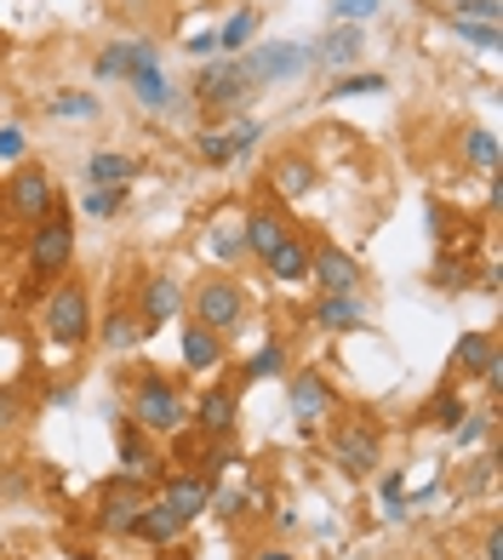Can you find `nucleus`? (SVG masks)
Masks as SVG:
<instances>
[{"instance_id": "f257e3e1", "label": "nucleus", "mask_w": 503, "mask_h": 560, "mask_svg": "<svg viewBox=\"0 0 503 560\" xmlns=\"http://www.w3.org/2000/svg\"><path fill=\"white\" fill-rule=\"evenodd\" d=\"M40 332L52 349H81L92 338V298H86V280H58L40 303Z\"/></svg>"}, {"instance_id": "f03ea898", "label": "nucleus", "mask_w": 503, "mask_h": 560, "mask_svg": "<svg viewBox=\"0 0 503 560\" xmlns=\"http://www.w3.org/2000/svg\"><path fill=\"white\" fill-rule=\"evenodd\" d=\"M132 423L143 429V435H178V429H189V400L178 395L172 377L149 372L132 389Z\"/></svg>"}, {"instance_id": "7ed1b4c3", "label": "nucleus", "mask_w": 503, "mask_h": 560, "mask_svg": "<svg viewBox=\"0 0 503 560\" xmlns=\"http://www.w3.org/2000/svg\"><path fill=\"white\" fill-rule=\"evenodd\" d=\"M74 264V223L63 207H52L40 223H30V275L35 280H63Z\"/></svg>"}, {"instance_id": "20e7f679", "label": "nucleus", "mask_w": 503, "mask_h": 560, "mask_svg": "<svg viewBox=\"0 0 503 560\" xmlns=\"http://www.w3.org/2000/svg\"><path fill=\"white\" fill-rule=\"evenodd\" d=\"M195 320L212 326L218 338L241 332V320H246V292H241V280H235V275L200 280V287H195Z\"/></svg>"}, {"instance_id": "39448f33", "label": "nucleus", "mask_w": 503, "mask_h": 560, "mask_svg": "<svg viewBox=\"0 0 503 560\" xmlns=\"http://www.w3.org/2000/svg\"><path fill=\"white\" fill-rule=\"evenodd\" d=\"M149 503V487L132 475H109L104 487H97V532L104 538H132V521L138 509Z\"/></svg>"}, {"instance_id": "423d86ee", "label": "nucleus", "mask_w": 503, "mask_h": 560, "mask_svg": "<svg viewBox=\"0 0 503 560\" xmlns=\"http://www.w3.org/2000/svg\"><path fill=\"white\" fill-rule=\"evenodd\" d=\"M52 207H58L52 172L35 166V161H23V166L7 177V212H12V218H23V223H40Z\"/></svg>"}, {"instance_id": "0eeeda50", "label": "nucleus", "mask_w": 503, "mask_h": 560, "mask_svg": "<svg viewBox=\"0 0 503 560\" xmlns=\"http://www.w3.org/2000/svg\"><path fill=\"white\" fill-rule=\"evenodd\" d=\"M332 464L349 475V480H366L377 475V464H384V441H377V429L372 423H338V435H332Z\"/></svg>"}, {"instance_id": "6e6552de", "label": "nucleus", "mask_w": 503, "mask_h": 560, "mask_svg": "<svg viewBox=\"0 0 503 560\" xmlns=\"http://www.w3.org/2000/svg\"><path fill=\"white\" fill-rule=\"evenodd\" d=\"M246 74H241V63L235 58H218V63H207L195 74V97H200V109L207 115H235L241 104H246Z\"/></svg>"}, {"instance_id": "1a4fd4ad", "label": "nucleus", "mask_w": 503, "mask_h": 560, "mask_svg": "<svg viewBox=\"0 0 503 560\" xmlns=\"http://www.w3.org/2000/svg\"><path fill=\"white\" fill-rule=\"evenodd\" d=\"M235 63H241V74H246V86H274V81L304 74L309 52H304V46H292V40H281V46H258V52H246V58H235Z\"/></svg>"}, {"instance_id": "9d476101", "label": "nucleus", "mask_w": 503, "mask_h": 560, "mask_svg": "<svg viewBox=\"0 0 503 560\" xmlns=\"http://www.w3.org/2000/svg\"><path fill=\"white\" fill-rule=\"evenodd\" d=\"M212 492H218V480H212V475H200V469L161 475V503H166L184 526H189L195 515H207V509H212Z\"/></svg>"}, {"instance_id": "9b49d317", "label": "nucleus", "mask_w": 503, "mask_h": 560, "mask_svg": "<svg viewBox=\"0 0 503 560\" xmlns=\"http://www.w3.org/2000/svg\"><path fill=\"white\" fill-rule=\"evenodd\" d=\"M132 310H138V320L155 332V326H166V320H178L184 315V292H178V280L172 275H143L138 280V298H132Z\"/></svg>"}, {"instance_id": "f8f14e48", "label": "nucleus", "mask_w": 503, "mask_h": 560, "mask_svg": "<svg viewBox=\"0 0 503 560\" xmlns=\"http://www.w3.org/2000/svg\"><path fill=\"white\" fill-rule=\"evenodd\" d=\"M207 441H230L235 435V423H241V389L230 384H212L207 395L195 400V418H189Z\"/></svg>"}, {"instance_id": "ddd939ff", "label": "nucleus", "mask_w": 503, "mask_h": 560, "mask_svg": "<svg viewBox=\"0 0 503 560\" xmlns=\"http://www.w3.org/2000/svg\"><path fill=\"white\" fill-rule=\"evenodd\" d=\"M309 280H315L320 292H355L361 287V264L349 258L343 246L320 241V246H309Z\"/></svg>"}, {"instance_id": "4468645a", "label": "nucleus", "mask_w": 503, "mask_h": 560, "mask_svg": "<svg viewBox=\"0 0 503 560\" xmlns=\"http://www.w3.org/2000/svg\"><path fill=\"white\" fill-rule=\"evenodd\" d=\"M338 412V389L326 384V372H297L292 377V418L304 423V429H315V423H326Z\"/></svg>"}, {"instance_id": "2eb2a0df", "label": "nucleus", "mask_w": 503, "mask_h": 560, "mask_svg": "<svg viewBox=\"0 0 503 560\" xmlns=\"http://www.w3.org/2000/svg\"><path fill=\"white\" fill-rule=\"evenodd\" d=\"M161 464L166 457L155 452V435H143L138 423H126L120 429V475H132V480L149 487V480H161Z\"/></svg>"}, {"instance_id": "dca6fc26", "label": "nucleus", "mask_w": 503, "mask_h": 560, "mask_svg": "<svg viewBox=\"0 0 503 560\" xmlns=\"http://www.w3.org/2000/svg\"><path fill=\"white\" fill-rule=\"evenodd\" d=\"M241 235H246V252H252V258L269 264V258H274V246H281V241L292 235V223H286L281 212H274V207H258L252 218H241Z\"/></svg>"}, {"instance_id": "f3484780", "label": "nucleus", "mask_w": 503, "mask_h": 560, "mask_svg": "<svg viewBox=\"0 0 503 560\" xmlns=\"http://www.w3.org/2000/svg\"><path fill=\"white\" fill-rule=\"evenodd\" d=\"M315 326H326V332H355V326L366 320V303L355 292H320V303L309 310Z\"/></svg>"}, {"instance_id": "a211bd4d", "label": "nucleus", "mask_w": 503, "mask_h": 560, "mask_svg": "<svg viewBox=\"0 0 503 560\" xmlns=\"http://www.w3.org/2000/svg\"><path fill=\"white\" fill-rule=\"evenodd\" d=\"M178 349H184V366L189 372H218L223 366V354H230V343H223L212 326H184V338H178Z\"/></svg>"}, {"instance_id": "6ab92c4d", "label": "nucleus", "mask_w": 503, "mask_h": 560, "mask_svg": "<svg viewBox=\"0 0 503 560\" xmlns=\"http://www.w3.org/2000/svg\"><path fill=\"white\" fill-rule=\"evenodd\" d=\"M132 538H143V544H155V549H172L184 538V521L172 515V509L155 498V503H143L138 509V521H132Z\"/></svg>"}, {"instance_id": "aec40b11", "label": "nucleus", "mask_w": 503, "mask_h": 560, "mask_svg": "<svg viewBox=\"0 0 503 560\" xmlns=\"http://www.w3.org/2000/svg\"><path fill=\"white\" fill-rule=\"evenodd\" d=\"M269 184H274V195H281V200H304L315 189V161L309 155H281V161L269 166Z\"/></svg>"}, {"instance_id": "412c9836", "label": "nucleus", "mask_w": 503, "mask_h": 560, "mask_svg": "<svg viewBox=\"0 0 503 560\" xmlns=\"http://www.w3.org/2000/svg\"><path fill=\"white\" fill-rule=\"evenodd\" d=\"M252 138H258V120H235L230 132H207V138H200V161H207V166H230Z\"/></svg>"}, {"instance_id": "4be33fe9", "label": "nucleus", "mask_w": 503, "mask_h": 560, "mask_svg": "<svg viewBox=\"0 0 503 560\" xmlns=\"http://www.w3.org/2000/svg\"><path fill=\"white\" fill-rule=\"evenodd\" d=\"M143 338H149V326L138 320V310H126V303H120V310H109V320L97 326V343H104V349H115V354L138 349Z\"/></svg>"}, {"instance_id": "5701e85b", "label": "nucleus", "mask_w": 503, "mask_h": 560, "mask_svg": "<svg viewBox=\"0 0 503 560\" xmlns=\"http://www.w3.org/2000/svg\"><path fill=\"white\" fill-rule=\"evenodd\" d=\"M269 275H274V280H286V287H297V280H309V241L297 235V229H292V235H286L281 246H274Z\"/></svg>"}, {"instance_id": "b1692460", "label": "nucleus", "mask_w": 503, "mask_h": 560, "mask_svg": "<svg viewBox=\"0 0 503 560\" xmlns=\"http://www.w3.org/2000/svg\"><path fill=\"white\" fill-rule=\"evenodd\" d=\"M492 349H498V338H492V332H464V338H458V349H452V366H458L464 377H481V366L492 361Z\"/></svg>"}, {"instance_id": "393cba45", "label": "nucleus", "mask_w": 503, "mask_h": 560, "mask_svg": "<svg viewBox=\"0 0 503 560\" xmlns=\"http://www.w3.org/2000/svg\"><path fill=\"white\" fill-rule=\"evenodd\" d=\"M143 166L132 155H109V149H97V155L86 161V184H132Z\"/></svg>"}, {"instance_id": "a878e982", "label": "nucleus", "mask_w": 503, "mask_h": 560, "mask_svg": "<svg viewBox=\"0 0 503 560\" xmlns=\"http://www.w3.org/2000/svg\"><path fill=\"white\" fill-rule=\"evenodd\" d=\"M126 81H132V92H138V104H143V109H166V104H172V86H166L161 63H149V69H132V74H126Z\"/></svg>"}, {"instance_id": "bb28decb", "label": "nucleus", "mask_w": 503, "mask_h": 560, "mask_svg": "<svg viewBox=\"0 0 503 560\" xmlns=\"http://www.w3.org/2000/svg\"><path fill=\"white\" fill-rule=\"evenodd\" d=\"M281 372H286V343L274 338V343H264V349L241 366V384H264V377H281Z\"/></svg>"}, {"instance_id": "cd10ccee", "label": "nucleus", "mask_w": 503, "mask_h": 560, "mask_svg": "<svg viewBox=\"0 0 503 560\" xmlns=\"http://www.w3.org/2000/svg\"><path fill=\"white\" fill-rule=\"evenodd\" d=\"M464 412H469L464 395H458V389H441L430 406H423V423H430V429H446V435H452V429L464 423Z\"/></svg>"}, {"instance_id": "c85d7f7f", "label": "nucleus", "mask_w": 503, "mask_h": 560, "mask_svg": "<svg viewBox=\"0 0 503 560\" xmlns=\"http://www.w3.org/2000/svg\"><path fill=\"white\" fill-rule=\"evenodd\" d=\"M46 109H52L58 120H97V97L92 92H58V97H46Z\"/></svg>"}, {"instance_id": "c756f323", "label": "nucleus", "mask_w": 503, "mask_h": 560, "mask_svg": "<svg viewBox=\"0 0 503 560\" xmlns=\"http://www.w3.org/2000/svg\"><path fill=\"white\" fill-rule=\"evenodd\" d=\"M252 35H258V7H241V12L218 30V46H223V52H241Z\"/></svg>"}, {"instance_id": "7c9ffc66", "label": "nucleus", "mask_w": 503, "mask_h": 560, "mask_svg": "<svg viewBox=\"0 0 503 560\" xmlns=\"http://www.w3.org/2000/svg\"><path fill=\"white\" fill-rule=\"evenodd\" d=\"M355 52H361V23L332 30V35L320 40V58H326V63H355Z\"/></svg>"}, {"instance_id": "2f4dec72", "label": "nucleus", "mask_w": 503, "mask_h": 560, "mask_svg": "<svg viewBox=\"0 0 503 560\" xmlns=\"http://www.w3.org/2000/svg\"><path fill=\"white\" fill-rule=\"evenodd\" d=\"M132 74V40H115L97 52V81H126Z\"/></svg>"}, {"instance_id": "473e14b6", "label": "nucleus", "mask_w": 503, "mask_h": 560, "mask_svg": "<svg viewBox=\"0 0 503 560\" xmlns=\"http://www.w3.org/2000/svg\"><path fill=\"white\" fill-rule=\"evenodd\" d=\"M492 423H498L492 412H464V423L452 429V446H464V452H469V446H481V441L492 435Z\"/></svg>"}, {"instance_id": "72a5a7b5", "label": "nucleus", "mask_w": 503, "mask_h": 560, "mask_svg": "<svg viewBox=\"0 0 503 560\" xmlns=\"http://www.w3.org/2000/svg\"><path fill=\"white\" fill-rule=\"evenodd\" d=\"M120 189H126V184H92L81 207H86L92 218H115V212H120Z\"/></svg>"}, {"instance_id": "f704fd0d", "label": "nucleus", "mask_w": 503, "mask_h": 560, "mask_svg": "<svg viewBox=\"0 0 503 560\" xmlns=\"http://www.w3.org/2000/svg\"><path fill=\"white\" fill-rule=\"evenodd\" d=\"M464 143H469V161H475V166H481V172H498V138L487 132V126H481V132H469Z\"/></svg>"}, {"instance_id": "c9c22d12", "label": "nucleus", "mask_w": 503, "mask_h": 560, "mask_svg": "<svg viewBox=\"0 0 503 560\" xmlns=\"http://www.w3.org/2000/svg\"><path fill=\"white\" fill-rule=\"evenodd\" d=\"M212 252H218V258H241V252H246L241 218H235V223H218V229H212Z\"/></svg>"}, {"instance_id": "e433bc0d", "label": "nucleus", "mask_w": 503, "mask_h": 560, "mask_svg": "<svg viewBox=\"0 0 503 560\" xmlns=\"http://www.w3.org/2000/svg\"><path fill=\"white\" fill-rule=\"evenodd\" d=\"M384 86H389L384 74H349V81H338L326 97H361V92H384Z\"/></svg>"}, {"instance_id": "4c0bfd02", "label": "nucleus", "mask_w": 503, "mask_h": 560, "mask_svg": "<svg viewBox=\"0 0 503 560\" xmlns=\"http://www.w3.org/2000/svg\"><path fill=\"white\" fill-rule=\"evenodd\" d=\"M458 35H464L469 46H481V52H498V23H469V18H458Z\"/></svg>"}, {"instance_id": "58836bf2", "label": "nucleus", "mask_w": 503, "mask_h": 560, "mask_svg": "<svg viewBox=\"0 0 503 560\" xmlns=\"http://www.w3.org/2000/svg\"><path fill=\"white\" fill-rule=\"evenodd\" d=\"M23 155H30V138H23V126H0V161L23 166Z\"/></svg>"}, {"instance_id": "ea45409f", "label": "nucleus", "mask_w": 503, "mask_h": 560, "mask_svg": "<svg viewBox=\"0 0 503 560\" xmlns=\"http://www.w3.org/2000/svg\"><path fill=\"white\" fill-rule=\"evenodd\" d=\"M246 503H252L246 487H235V492H212V509H218L223 521H241V515H246Z\"/></svg>"}, {"instance_id": "a19ab883", "label": "nucleus", "mask_w": 503, "mask_h": 560, "mask_svg": "<svg viewBox=\"0 0 503 560\" xmlns=\"http://www.w3.org/2000/svg\"><path fill=\"white\" fill-rule=\"evenodd\" d=\"M17 423H23V400H17V395H12L7 384H0V441H7Z\"/></svg>"}, {"instance_id": "79ce46f5", "label": "nucleus", "mask_w": 503, "mask_h": 560, "mask_svg": "<svg viewBox=\"0 0 503 560\" xmlns=\"http://www.w3.org/2000/svg\"><path fill=\"white\" fill-rule=\"evenodd\" d=\"M498 0H464V7H458V18H469V23H498Z\"/></svg>"}, {"instance_id": "37998d69", "label": "nucleus", "mask_w": 503, "mask_h": 560, "mask_svg": "<svg viewBox=\"0 0 503 560\" xmlns=\"http://www.w3.org/2000/svg\"><path fill=\"white\" fill-rule=\"evenodd\" d=\"M332 12H338L343 23H361V18L377 12V0H332Z\"/></svg>"}, {"instance_id": "c03bdc74", "label": "nucleus", "mask_w": 503, "mask_h": 560, "mask_svg": "<svg viewBox=\"0 0 503 560\" xmlns=\"http://www.w3.org/2000/svg\"><path fill=\"white\" fill-rule=\"evenodd\" d=\"M481 384H487V389H492V395H498V389H503V349H492V361H487V366H481Z\"/></svg>"}, {"instance_id": "a18cd8bd", "label": "nucleus", "mask_w": 503, "mask_h": 560, "mask_svg": "<svg viewBox=\"0 0 503 560\" xmlns=\"http://www.w3.org/2000/svg\"><path fill=\"white\" fill-rule=\"evenodd\" d=\"M189 52H195V58H207V52H218V30H207V35H195V40H189Z\"/></svg>"}, {"instance_id": "49530a36", "label": "nucleus", "mask_w": 503, "mask_h": 560, "mask_svg": "<svg viewBox=\"0 0 503 560\" xmlns=\"http://www.w3.org/2000/svg\"><path fill=\"white\" fill-rule=\"evenodd\" d=\"M252 560H297V555H286L281 544H264V549H258V555H252Z\"/></svg>"}, {"instance_id": "de8ad7c7", "label": "nucleus", "mask_w": 503, "mask_h": 560, "mask_svg": "<svg viewBox=\"0 0 503 560\" xmlns=\"http://www.w3.org/2000/svg\"><path fill=\"white\" fill-rule=\"evenodd\" d=\"M487 560H503V532H498V526L487 532Z\"/></svg>"}, {"instance_id": "09e8293b", "label": "nucleus", "mask_w": 503, "mask_h": 560, "mask_svg": "<svg viewBox=\"0 0 503 560\" xmlns=\"http://www.w3.org/2000/svg\"><path fill=\"white\" fill-rule=\"evenodd\" d=\"M0 326H7V303H0Z\"/></svg>"}]
</instances>
